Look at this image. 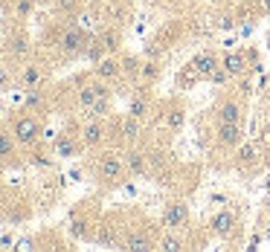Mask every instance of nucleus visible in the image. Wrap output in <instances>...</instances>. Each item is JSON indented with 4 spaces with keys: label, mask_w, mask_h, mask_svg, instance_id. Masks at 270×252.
<instances>
[{
    "label": "nucleus",
    "mask_w": 270,
    "mask_h": 252,
    "mask_svg": "<svg viewBox=\"0 0 270 252\" xmlns=\"http://www.w3.org/2000/svg\"><path fill=\"white\" fill-rule=\"evenodd\" d=\"M180 247H183V244H180L177 238H163V250L166 252H177Z\"/></svg>",
    "instance_id": "5701e85b"
},
{
    "label": "nucleus",
    "mask_w": 270,
    "mask_h": 252,
    "mask_svg": "<svg viewBox=\"0 0 270 252\" xmlns=\"http://www.w3.org/2000/svg\"><path fill=\"white\" fill-rule=\"evenodd\" d=\"M233 26V17H221V29H230Z\"/></svg>",
    "instance_id": "7c9ffc66"
},
{
    "label": "nucleus",
    "mask_w": 270,
    "mask_h": 252,
    "mask_svg": "<svg viewBox=\"0 0 270 252\" xmlns=\"http://www.w3.org/2000/svg\"><path fill=\"white\" fill-rule=\"evenodd\" d=\"M189 67H195L198 73H201V79H209L215 70H218V58L212 55V52H201V55H195L192 58V64Z\"/></svg>",
    "instance_id": "6e6552de"
},
{
    "label": "nucleus",
    "mask_w": 270,
    "mask_h": 252,
    "mask_svg": "<svg viewBox=\"0 0 270 252\" xmlns=\"http://www.w3.org/2000/svg\"><path fill=\"white\" fill-rule=\"evenodd\" d=\"M218 142L227 145V148H238V145H241V125L218 122Z\"/></svg>",
    "instance_id": "20e7f679"
},
{
    "label": "nucleus",
    "mask_w": 270,
    "mask_h": 252,
    "mask_svg": "<svg viewBox=\"0 0 270 252\" xmlns=\"http://www.w3.org/2000/svg\"><path fill=\"white\" fill-rule=\"evenodd\" d=\"M122 70L131 73V76H139V73H142V67L136 64V58H125V61H122Z\"/></svg>",
    "instance_id": "412c9836"
},
{
    "label": "nucleus",
    "mask_w": 270,
    "mask_h": 252,
    "mask_svg": "<svg viewBox=\"0 0 270 252\" xmlns=\"http://www.w3.org/2000/svg\"><path fill=\"white\" fill-rule=\"evenodd\" d=\"M259 6H262V9H265V12H270V0H262V3H259Z\"/></svg>",
    "instance_id": "473e14b6"
},
{
    "label": "nucleus",
    "mask_w": 270,
    "mask_h": 252,
    "mask_svg": "<svg viewBox=\"0 0 270 252\" xmlns=\"http://www.w3.org/2000/svg\"><path fill=\"white\" fill-rule=\"evenodd\" d=\"M99 174H102V180L117 183L119 177H122V160L114 157V154H105V157L99 160Z\"/></svg>",
    "instance_id": "7ed1b4c3"
},
{
    "label": "nucleus",
    "mask_w": 270,
    "mask_h": 252,
    "mask_svg": "<svg viewBox=\"0 0 270 252\" xmlns=\"http://www.w3.org/2000/svg\"><path fill=\"white\" fill-rule=\"evenodd\" d=\"M268 148H270V131H268Z\"/></svg>",
    "instance_id": "72a5a7b5"
},
{
    "label": "nucleus",
    "mask_w": 270,
    "mask_h": 252,
    "mask_svg": "<svg viewBox=\"0 0 270 252\" xmlns=\"http://www.w3.org/2000/svg\"><path fill=\"white\" fill-rule=\"evenodd\" d=\"M221 67L227 70L230 76H241V73H244V55H241V52H230Z\"/></svg>",
    "instance_id": "9b49d317"
},
{
    "label": "nucleus",
    "mask_w": 270,
    "mask_h": 252,
    "mask_svg": "<svg viewBox=\"0 0 270 252\" xmlns=\"http://www.w3.org/2000/svg\"><path fill=\"white\" fill-rule=\"evenodd\" d=\"M131 116H136V119H142L145 113H148V101L145 99H134L131 101V110H128Z\"/></svg>",
    "instance_id": "f3484780"
},
{
    "label": "nucleus",
    "mask_w": 270,
    "mask_h": 252,
    "mask_svg": "<svg viewBox=\"0 0 270 252\" xmlns=\"http://www.w3.org/2000/svg\"><path fill=\"white\" fill-rule=\"evenodd\" d=\"M15 151V145H12V139L6 134H0V157H9V154Z\"/></svg>",
    "instance_id": "aec40b11"
},
{
    "label": "nucleus",
    "mask_w": 270,
    "mask_h": 252,
    "mask_svg": "<svg viewBox=\"0 0 270 252\" xmlns=\"http://www.w3.org/2000/svg\"><path fill=\"white\" fill-rule=\"evenodd\" d=\"M87 44H90V41L85 38L82 29H70V32L61 35V50L67 52V55H85Z\"/></svg>",
    "instance_id": "f257e3e1"
},
{
    "label": "nucleus",
    "mask_w": 270,
    "mask_h": 252,
    "mask_svg": "<svg viewBox=\"0 0 270 252\" xmlns=\"http://www.w3.org/2000/svg\"><path fill=\"white\" fill-rule=\"evenodd\" d=\"M85 55H87V58H93V61H99V58H102V47H99V44H87Z\"/></svg>",
    "instance_id": "393cba45"
},
{
    "label": "nucleus",
    "mask_w": 270,
    "mask_h": 252,
    "mask_svg": "<svg viewBox=\"0 0 270 252\" xmlns=\"http://www.w3.org/2000/svg\"><path fill=\"white\" fill-rule=\"evenodd\" d=\"M157 76V64H142V79H154Z\"/></svg>",
    "instance_id": "cd10ccee"
},
{
    "label": "nucleus",
    "mask_w": 270,
    "mask_h": 252,
    "mask_svg": "<svg viewBox=\"0 0 270 252\" xmlns=\"http://www.w3.org/2000/svg\"><path fill=\"white\" fill-rule=\"evenodd\" d=\"M102 47H105V50H117V35H105Z\"/></svg>",
    "instance_id": "c85d7f7f"
},
{
    "label": "nucleus",
    "mask_w": 270,
    "mask_h": 252,
    "mask_svg": "<svg viewBox=\"0 0 270 252\" xmlns=\"http://www.w3.org/2000/svg\"><path fill=\"white\" fill-rule=\"evenodd\" d=\"M166 125H169L171 131H177V128L183 125V110H171L169 119H166Z\"/></svg>",
    "instance_id": "6ab92c4d"
},
{
    "label": "nucleus",
    "mask_w": 270,
    "mask_h": 252,
    "mask_svg": "<svg viewBox=\"0 0 270 252\" xmlns=\"http://www.w3.org/2000/svg\"><path fill=\"white\" fill-rule=\"evenodd\" d=\"M70 229H73V235H76V238H85V229H87V223H85V220H76V223H73Z\"/></svg>",
    "instance_id": "a878e982"
},
{
    "label": "nucleus",
    "mask_w": 270,
    "mask_h": 252,
    "mask_svg": "<svg viewBox=\"0 0 270 252\" xmlns=\"http://www.w3.org/2000/svg\"><path fill=\"white\" fill-rule=\"evenodd\" d=\"M256 160V145H250V142H244V145H238V163H253Z\"/></svg>",
    "instance_id": "dca6fc26"
},
{
    "label": "nucleus",
    "mask_w": 270,
    "mask_h": 252,
    "mask_svg": "<svg viewBox=\"0 0 270 252\" xmlns=\"http://www.w3.org/2000/svg\"><path fill=\"white\" fill-rule=\"evenodd\" d=\"M218 122H233V125H241V107L236 101H224L218 110Z\"/></svg>",
    "instance_id": "1a4fd4ad"
},
{
    "label": "nucleus",
    "mask_w": 270,
    "mask_h": 252,
    "mask_svg": "<svg viewBox=\"0 0 270 252\" xmlns=\"http://www.w3.org/2000/svg\"><path fill=\"white\" fill-rule=\"evenodd\" d=\"M6 84H9V73L0 67V90H6Z\"/></svg>",
    "instance_id": "c756f323"
},
{
    "label": "nucleus",
    "mask_w": 270,
    "mask_h": 252,
    "mask_svg": "<svg viewBox=\"0 0 270 252\" xmlns=\"http://www.w3.org/2000/svg\"><path fill=\"white\" fill-rule=\"evenodd\" d=\"M82 142H85V145H99V142H102V125H96V122L85 125V131H82Z\"/></svg>",
    "instance_id": "ddd939ff"
},
{
    "label": "nucleus",
    "mask_w": 270,
    "mask_h": 252,
    "mask_svg": "<svg viewBox=\"0 0 270 252\" xmlns=\"http://www.w3.org/2000/svg\"><path fill=\"white\" fill-rule=\"evenodd\" d=\"M102 99H108V87H105V84H85V87L79 90V101H82L85 107H93V104Z\"/></svg>",
    "instance_id": "423d86ee"
},
{
    "label": "nucleus",
    "mask_w": 270,
    "mask_h": 252,
    "mask_svg": "<svg viewBox=\"0 0 270 252\" xmlns=\"http://www.w3.org/2000/svg\"><path fill=\"white\" fill-rule=\"evenodd\" d=\"M26 50H29V47H26V41H20V38H15V41H12V52H15L17 58H23V55H26Z\"/></svg>",
    "instance_id": "4be33fe9"
},
{
    "label": "nucleus",
    "mask_w": 270,
    "mask_h": 252,
    "mask_svg": "<svg viewBox=\"0 0 270 252\" xmlns=\"http://www.w3.org/2000/svg\"><path fill=\"white\" fill-rule=\"evenodd\" d=\"M96 73H99L102 79H117L119 73H122V67H119V61H114V58H105V61H99Z\"/></svg>",
    "instance_id": "f8f14e48"
},
{
    "label": "nucleus",
    "mask_w": 270,
    "mask_h": 252,
    "mask_svg": "<svg viewBox=\"0 0 270 252\" xmlns=\"http://www.w3.org/2000/svg\"><path fill=\"white\" fill-rule=\"evenodd\" d=\"M122 247L131 250V252H148L151 250V241H148L145 235H139V232H134V235H128L125 241H122Z\"/></svg>",
    "instance_id": "9d476101"
},
{
    "label": "nucleus",
    "mask_w": 270,
    "mask_h": 252,
    "mask_svg": "<svg viewBox=\"0 0 270 252\" xmlns=\"http://www.w3.org/2000/svg\"><path fill=\"white\" fill-rule=\"evenodd\" d=\"M35 79H38V73H35V70H32V67H29V70H26V82L32 84V82H35Z\"/></svg>",
    "instance_id": "2f4dec72"
},
{
    "label": "nucleus",
    "mask_w": 270,
    "mask_h": 252,
    "mask_svg": "<svg viewBox=\"0 0 270 252\" xmlns=\"http://www.w3.org/2000/svg\"><path fill=\"white\" fill-rule=\"evenodd\" d=\"M128 168H131V174H145V171H148V163H145L142 154H131V157H128Z\"/></svg>",
    "instance_id": "2eb2a0df"
},
{
    "label": "nucleus",
    "mask_w": 270,
    "mask_h": 252,
    "mask_svg": "<svg viewBox=\"0 0 270 252\" xmlns=\"http://www.w3.org/2000/svg\"><path fill=\"white\" fill-rule=\"evenodd\" d=\"M212 232L215 235H221V238H230L233 235V229H236V215L233 212H218L215 218H212Z\"/></svg>",
    "instance_id": "0eeeda50"
},
{
    "label": "nucleus",
    "mask_w": 270,
    "mask_h": 252,
    "mask_svg": "<svg viewBox=\"0 0 270 252\" xmlns=\"http://www.w3.org/2000/svg\"><path fill=\"white\" fill-rule=\"evenodd\" d=\"M32 12V0H17V15H29Z\"/></svg>",
    "instance_id": "bb28decb"
},
{
    "label": "nucleus",
    "mask_w": 270,
    "mask_h": 252,
    "mask_svg": "<svg viewBox=\"0 0 270 252\" xmlns=\"http://www.w3.org/2000/svg\"><path fill=\"white\" fill-rule=\"evenodd\" d=\"M76 151H79V145H76L73 139H58V154H61V157H73Z\"/></svg>",
    "instance_id": "a211bd4d"
},
{
    "label": "nucleus",
    "mask_w": 270,
    "mask_h": 252,
    "mask_svg": "<svg viewBox=\"0 0 270 252\" xmlns=\"http://www.w3.org/2000/svg\"><path fill=\"white\" fill-rule=\"evenodd\" d=\"M186 220H189V212H186L183 203H169V206H166V212H163V223H166L169 229H180Z\"/></svg>",
    "instance_id": "39448f33"
},
{
    "label": "nucleus",
    "mask_w": 270,
    "mask_h": 252,
    "mask_svg": "<svg viewBox=\"0 0 270 252\" xmlns=\"http://www.w3.org/2000/svg\"><path fill=\"white\" fill-rule=\"evenodd\" d=\"M227 79H230V73H227L224 67H218L215 73H212V76H209V82H215V84H224Z\"/></svg>",
    "instance_id": "b1692460"
},
{
    "label": "nucleus",
    "mask_w": 270,
    "mask_h": 252,
    "mask_svg": "<svg viewBox=\"0 0 270 252\" xmlns=\"http://www.w3.org/2000/svg\"><path fill=\"white\" fill-rule=\"evenodd\" d=\"M15 139L17 142H23V145H32L35 139H38V125H35L32 116L15 119Z\"/></svg>",
    "instance_id": "f03ea898"
},
{
    "label": "nucleus",
    "mask_w": 270,
    "mask_h": 252,
    "mask_svg": "<svg viewBox=\"0 0 270 252\" xmlns=\"http://www.w3.org/2000/svg\"><path fill=\"white\" fill-rule=\"evenodd\" d=\"M122 136L125 139H136L139 136V119L131 116V113H128V119H122Z\"/></svg>",
    "instance_id": "4468645a"
}]
</instances>
